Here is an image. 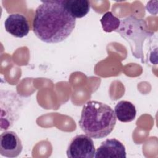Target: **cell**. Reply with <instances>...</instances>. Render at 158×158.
Listing matches in <instances>:
<instances>
[{
	"label": "cell",
	"instance_id": "1",
	"mask_svg": "<svg viewBox=\"0 0 158 158\" xmlns=\"http://www.w3.org/2000/svg\"><path fill=\"white\" fill-rule=\"evenodd\" d=\"M75 23L76 19L67 11L64 0L43 1L36 9L33 30L40 40L57 43L70 36Z\"/></svg>",
	"mask_w": 158,
	"mask_h": 158
},
{
	"label": "cell",
	"instance_id": "2",
	"mask_svg": "<svg viewBox=\"0 0 158 158\" xmlns=\"http://www.w3.org/2000/svg\"><path fill=\"white\" fill-rule=\"evenodd\" d=\"M117 122L111 107L97 101H89L83 106L78 125L84 133L94 139L108 136Z\"/></svg>",
	"mask_w": 158,
	"mask_h": 158
},
{
	"label": "cell",
	"instance_id": "3",
	"mask_svg": "<svg viewBox=\"0 0 158 158\" xmlns=\"http://www.w3.org/2000/svg\"><path fill=\"white\" fill-rule=\"evenodd\" d=\"M116 31L129 43L133 55L136 58L143 59L144 42L153 35L147 29L145 21L133 15L127 17L120 21V27Z\"/></svg>",
	"mask_w": 158,
	"mask_h": 158
},
{
	"label": "cell",
	"instance_id": "4",
	"mask_svg": "<svg viewBox=\"0 0 158 158\" xmlns=\"http://www.w3.org/2000/svg\"><path fill=\"white\" fill-rule=\"evenodd\" d=\"M95 147L93 139L86 135H77L70 141L66 153L69 158H93Z\"/></svg>",
	"mask_w": 158,
	"mask_h": 158
},
{
	"label": "cell",
	"instance_id": "5",
	"mask_svg": "<svg viewBox=\"0 0 158 158\" xmlns=\"http://www.w3.org/2000/svg\"><path fill=\"white\" fill-rule=\"evenodd\" d=\"M23 149L21 139L12 131H5L0 135V154L6 157H17Z\"/></svg>",
	"mask_w": 158,
	"mask_h": 158
},
{
	"label": "cell",
	"instance_id": "6",
	"mask_svg": "<svg viewBox=\"0 0 158 158\" xmlns=\"http://www.w3.org/2000/svg\"><path fill=\"white\" fill-rule=\"evenodd\" d=\"M94 157L125 158L126 150L125 146L115 138L107 139L102 142L97 149Z\"/></svg>",
	"mask_w": 158,
	"mask_h": 158
},
{
	"label": "cell",
	"instance_id": "7",
	"mask_svg": "<svg viewBox=\"0 0 158 158\" xmlns=\"http://www.w3.org/2000/svg\"><path fill=\"white\" fill-rule=\"evenodd\" d=\"M6 30L17 38H23L27 36L30 31L27 19L20 14H10L4 22Z\"/></svg>",
	"mask_w": 158,
	"mask_h": 158
},
{
	"label": "cell",
	"instance_id": "8",
	"mask_svg": "<svg viewBox=\"0 0 158 158\" xmlns=\"http://www.w3.org/2000/svg\"><path fill=\"white\" fill-rule=\"evenodd\" d=\"M116 118L122 122H130L136 115V110L135 105L128 101H119L114 108Z\"/></svg>",
	"mask_w": 158,
	"mask_h": 158
},
{
	"label": "cell",
	"instance_id": "9",
	"mask_svg": "<svg viewBox=\"0 0 158 158\" xmlns=\"http://www.w3.org/2000/svg\"><path fill=\"white\" fill-rule=\"evenodd\" d=\"M67 11L74 18L85 17L90 10V2L88 0H64Z\"/></svg>",
	"mask_w": 158,
	"mask_h": 158
},
{
	"label": "cell",
	"instance_id": "10",
	"mask_svg": "<svg viewBox=\"0 0 158 158\" xmlns=\"http://www.w3.org/2000/svg\"><path fill=\"white\" fill-rule=\"evenodd\" d=\"M100 21L103 30L107 33L117 31L120 25V20L110 11L106 12L101 17Z\"/></svg>",
	"mask_w": 158,
	"mask_h": 158
}]
</instances>
